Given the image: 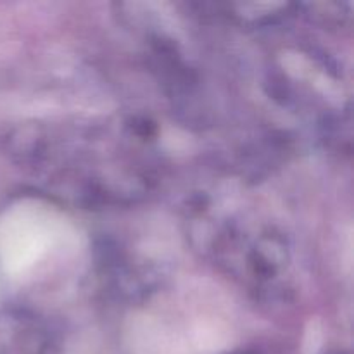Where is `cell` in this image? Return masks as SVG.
I'll return each instance as SVG.
<instances>
[{
	"label": "cell",
	"instance_id": "obj_1",
	"mask_svg": "<svg viewBox=\"0 0 354 354\" xmlns=\"http://www.w3.org/2000/svg\"><path fill=\"white\" fill-rule=\"evenodd\" d=\"M227 7L241 23L263 26L286 17L287 10L294 9L296 6L294 3H230Z\"/></svg>",
	"mask_w": 354,
	"mask_h": 354
},
{
	"label": "cell",
	"instance_id": "obj_2",
	"mask_svg": "<svg viewBox=\"0 0 354 354\" xmlns=\"http://www.w3.org/2000/svg\"><path fill=\"white\" fill-rule=\"evenodd\" d=\"M299 9H306V16L324 26H342L349 16V3L313 2L303 3Z\"/></svg>",
	"mask_w": 354,
	"mask_h": 354
},
{
	"label": "cell",
	"instance_id": "obj_3",
	"mask_svg": "<svg viewBox=\"0 0 354 354\" xmlns=\"http://www.w3.org/2000/svg\"><path fill=\"white\" fill-rule=\"evenodd\" d=\"M130 128H131V131H133V133L140 138H149L156 133V124L152 123L149 118H144V116L131 120Z\"/></svg>",
	"mask_w": 354,
	"mask_h": 354
}]
</instances>
